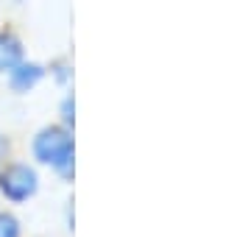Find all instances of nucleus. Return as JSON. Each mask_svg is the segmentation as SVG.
Here are the masks:
<instances>
[{
  "instance_id": "39448f33",
  "label": "nucleus",
  "mask_w": 251,
  "mask_h": 237,
  "mask_svg": "<svg viewBox=\"0 0 251 237\" xmlns=\"http://www.w3.org/2000/svg\"><path fill=\"white\" fill-rule=\"evenodd\" d=\"M0 237H20V223L14 215H0Z\"/></svg>"
},
{
  "instance_id": "423d86ee",
  "label": "nucleus",
  "mask_w": 251,
  "mask_h": 237,
  "mask_svg": "<svg viewBox=\"0 0 251 237\" xmlns=\"http://www.w3.org/2000/svg\"><path fill=\"white\" fill-rule=\"evenodd\" d=\"M62 112H64V123H73V112H75V103H73V98H70V95L64 98V106H62Z\"/></svg>"
},
{
  "instance_id": "20e7f679",
  "label": "nucleus",
  "mask_w": 251,
  "mask_h": 237,
  "mask_svg": "<svg viewBox=\"0 0 251 237\" xmlns=\"http://www.w3.org/2000/svg\"><path fill=\"white\" fill-rule=\"evenodd\" d=\"M23 62V45L11 34H0V73H9L11 67Z\"/></svg>"
},
{
  "instance_id": "7ed1b4c3",
  "label": "nucleus",
  "mask_w": 251,
  "mask_h": 237,
  "mask_svg": "<svg viewBox=\"0 0 251 237\" xmlns=\"http://www.w3.org/2000/svg\"><path fill=\"white\" fill-rule=\"evenodd\" d=\"M42 75H45V70H42L39 64L20 62L17 67H11L9 70V81H11V87H14L17 92H28L31 87H36V84L42 81Z\"/></svg>"
},
{
  "instance_id": "f257e3e1",
  "label": "nucleus",
  "mask_w": 251,
  "mask_h": 237,
  "mask_svg": "<svg viewBox=\"0 0 251 237\" xmlns=\"http://www.w3.org/2000/svg\"><path fill=\"white\" fill-rule=\"evenodd\" d=\"M34 156L42 165H50L53 170H59L64 179L73 176V137L64 128H42L34 140Z\"/></svg>"
},
{
  "instance_id": "0eeeda50",
  "label": "nucleus",
  "mask_w": 251,
  "mask_h": 237,
  "mask_svg": "<svg viewBox=\"0 0 251 237\" xmlns=\"http://www.w3.org/2000/svg\"><path fill=\"white\" fill-rule=\"evenodd\" d=\"M3 151H6V142H3V140H0V154H3Z\"/></svg>"
},
{
  "instance_id": "f03ea898",
  "label": "nucleus",
  "mask_w": 251,
  "mask_h": 237,
  "mask_svg": "<svg viewBox=\"0 0 251 237\" xmlns=\"http://www.w3.org/2000/svg\"><path fill=\"white\" fill-rule=\"evenodd\" d=\"M39 187L36 170L28 165H9L3 173H0V190L9 201H25L31 198Z\"/></svg>"
}]
</instances>
